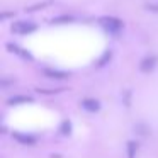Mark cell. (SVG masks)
Returning a JSON list of instances; mask_svg holds the SVG:
<instances>
[{"instance_id": "9", "label": "cell", "mask_w": 158, "mask_h": 158, "mask_svg": "<svg viewBox=\"0 0 158 158\" xmlns=\"http://www.w3.org/2000/svg\"><path fill=\"white\" fill-rule=\"evenodd\" d=\"M70 129H72V126H70V123H63L61 124V133L63 134H68Z\"/></svg>"}, {"instance_id": "1", "label": "cell", "mask_w": 158, "mask_h": 158, "mask_svg": "<svg viewBox=\"0 0 158 158\" xmlns=\"http://www.w3.org/2000/svg\"><path fill=\"white\" fill-rule=\"evenodd\" d=\"M12 31L15 34H29V32L36 31V24L34 22H27V21H21L12 26Z\"/></svg>"}, {"instance_id": "6", "label": "cell", "mask_w": 158, "mask_h": 158, "mask_svg": "<svg viewBox=\"0 0 158 158\" xmlns=\"http://www.w3.org/2000/svg\"><path fill=\"white\" fill-rule=\"evenodd\" d=\"M14 136H15V139H19L24 144H34V141H36L32 136H27V134H14Z\"/></svg>"}, {"instance_id": "10", "label": "cell", "mask_w": 158, "mask_h": 158, "mask_svg": "<svg viewBox=\"0 0 158 158\" xmlns=\"http://www.w3.org/2000/svg\"><path fill=\"white\" fill-rule=\"evenodd\" d=\"M134 148H136V144L129 143V158H134Z\"/></svg>"}, {"instance_id": "7", "label": "cell", "mask_w": 158, "mask_h": 158, "mask_svg": "<svg viewBox=\"0 0 158 158\" xmlns=\"http://www.w3.org/2000/svg\"><path fill=\"white\" fill-rule=\"evenodd\" d=\"M31 102V97H26V95H17V97H12L10 100H9V104H27Z\"/></svg>"}, {"instance_id": "3", "label": "cell", "mask_w": 158, "mask_h": 158, "mask_svg": "<svg viewBox=\"0 0 158 158\" xmlns=\"http://www.w3.org/2000/svg\"><path fill=\"white\" fill-rule=\"evenodd\" d=\"M82 107L85 110H89V112H95V110H99V102L97 100H94V99H85L82 102Z\"/></svg>"}, {"instance_id": "2", "label": "cell", "mask_w": 158, "mask_h": 158, "mask_svg": "<svg viewBox=\"0 0 158 158\" xmlns=\"http://www.w3.org/2000/svg\"><path fill=\"white\" fill-rule=\"evenodd\" d=\"M100 24H102V27L106 29V31L109 32H117L121 29V21H117V19H112V17H106V19H100Z\"/></svg>"}, {"instance_id": "5", "label": "cell", "mask_w": 158, "mask_h": 158, "mask_svg": "<svg viewBox=\"0 0 158 158\" xmlns=\"http://www.w3.org/2000/svg\"><path fill=\"white\" fill-rule=\"evenodd\" d=\"M7 48L10 49L12 53H15V55L22 56V58H26V60H31V55H29L27 51H22V48H19V46H15V44H7Z\"/></svg>"}, {"instance_id": "8", "label": "cell", "mask_w": 158, "mask_h": 158, "mask_svg": "<svg viewBox=\"0 0 158 158\" xmlns=\"http://www.w3.org/2000/svg\"><path fill=\"white\" fill-rule=\"evenodd\" d=\"M155 66V58L151 56V58H144L143 63H141V70L143 72H148V70H151Z\"/></svg>"}, {"instance_id": "4", "label": "cell", "mask_w": 158, "mask_h": 158, "mask_svg": "<svg viewBox=\"0 0 158 158\" xmlns=\"http://www.w3.org/2000/svg\"><path fill=\"white\" fill-rule=\"evenodd\" d=\"M44 73L48 77H51V78H66L68 77V73L66 72H60V70H51V68H46Z\"/></svg>"}]
</instances>
